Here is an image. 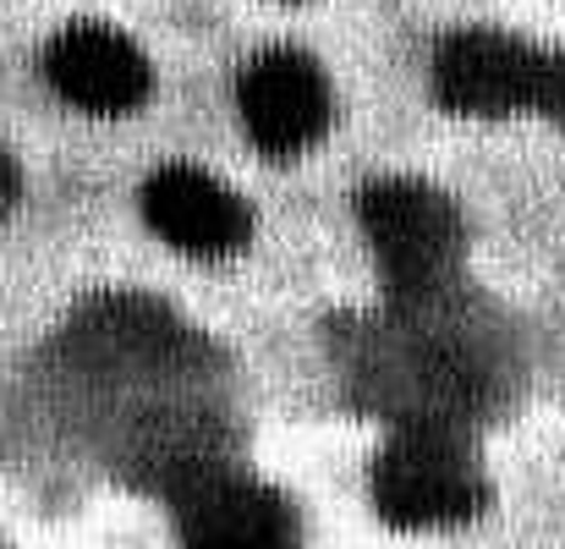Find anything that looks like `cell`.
<instances>
[{"label": "cell", "instance_id": "cell-1", "mask_svg": "<svg viewBox=\"0 0 565 549\" xmlns=\"http://www.w3.org/2000/svg\"><path fill=\"white\" fill-rule=\"evenodd\" d=\"M374 506L390 528H461L483 511L489 484L461 423H395L374 462Z\"/></svg>", "mask_w": 565, "mask_h": 549}, {"label": "cell", "instance_id": "cell-2", "mask_svg": "<svg viewBox=\"0 0 565 549\" xmlns=\"http://www.w3.org/2000/svg\"><path fill=\"white\" fill-rule=\"evenodd\" d=\"M369 247L379 258V275L390 286L395 308H428L445 303L456 270H461V214L456 203L428 182L412 177H384L358 203Z\"/></svg>", "mask_w": 565, "mask_h": 549}, {"label": "cell", "instance_id": "cell-3", "mask_svg": "<svg viewBox=\"0 0 565 549\" xmlns=\"http://www.w3.org/2000/svg\"><path fill=\"white\" fill-rule=\"evenodd\" d=\"M434 94L461 116L544 110L565 127V55L494 28H461L434 55Z\"/></svg>", "mask_w": 565, "mask_h": 549}, {"label": "cell", "instance_id": "cell-4", "mask_svg": "<svg viewBox=\"0 0 565 549\" xmlns=\"http://www.w3.org/2000/svg\"><path fill=\"white\" fill-rule=\"evenodd\" d=\"M177 539L182 549H297L302 545V522L297 506L264 484L247 478L225 462H209L188 473L177 489Z\"/></svg>", "mask_w": 565, "mask_h": 549}, {"label": "cell", "instance_id": "cell-5", "mask_svg": "<svg viewBox=\"0 0 565 549\" xmlns=\"http://www.w3.org/2000/svg\"><path fill=\"white\" fill-rule=\"evenodd\" d=\"M236 110H242L247 138L264 155L291 160V155L313 149L330 133L335 94H330V77H324V66L313 55L264 50L236 83Z\"/></svg>", "mask_w": 565, "mask_h": 549}, {"label": "cell", "instance_id": "cell-6", "mask_svg": "<svg viewBox=\"0 0 565 549\" xmlns=\"http://www.w3.org/2000/svg\"><path fill=\"white\" fill-rule=\"evenodd\" d=\"M50 88L83 116H127L149 99V55L110 22H72L44 50Z\"/></svg>", "mask_w": 565, "mask_h": 549}, {"label": "cell", "instance_id": "cell-7", "mask_svg": "<svg viewBox=\"0 0 565 549\" xmlns=\"http://www.w3.org/2000/svg\"><path fill=\"white\" fill-rule=\"evenodd\" d=\"M149 231L188 258H231L253 236V209L236 187L198 166H166L143 182Z\"/></svg>", "mask_w": 565, "mask_h": 549}, {"label": "cell", "instance_id": "cell-8", "mask_svg": "<svg viewBox=\"0 0 565 549\" xmlns=\"http://www.w3.org/2000/svg\"><path fill=\"white\" fill-rule=\"evenodd\" d=\"M11 192H17V171H11V155L0 149V209L11 203Z\"/></svg>", "mask_w": 565, "mask_h": 549}, {"label": "cell", "instance_id": "cell-9", "mask_svg": "<svg viewBox=\"0 0 565 549\" xmlns=\"http://www.w3.org/2000/svg\"><path fill=\"white\" fill-rule=\"evenodd\" d=\"M280 6H297V0H280Z\"/></svg>", "mask_w": 565, "mask_h": 549}]
</instances>
